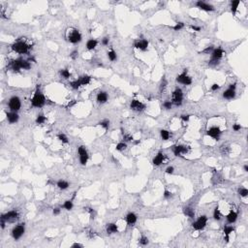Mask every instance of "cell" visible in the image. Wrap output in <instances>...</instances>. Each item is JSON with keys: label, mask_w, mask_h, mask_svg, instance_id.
<instances>
[{"label": "cell", "mask_w": 248, "mask_h": 248, "mask_svg": "<svg viewBox=\"0 0 248 248\" xmlns=\"http://www.w3.org/2000/svg\"><path fill=\"white\" fill-rule=\"evenodd\" d=\"M212 50V47H208V48H207L203 52H205V53H207V52H209V51H211Z\"/></svg>", "instance_id": "cell-51"}, {"label": "cell", "mask_w": 248, "mask_h": 248, "mask_svg": "<svg viewBox=\"0 0 248 248\" xmlns=\"http://www.w3.org/2000/svg\"><path fill=\"white\" fill-rule=\"evenodd\" d=\"M100 125H101V126H103L104 128H106V129H107V128L109 127V121H108V120L102 121V122H100Z\"/></svg>", "instance_id": "cell-44"}, {"label": "cell", "mask_w": 248, "mask_h": 248, "mask_svg": "<svg viewBox=\"0 0 248 248\" xmlns=\"http://www.w3.org/2000/svg\"><path fill=\"white\" fill-rule=\"evenodd\" d=\"M63 207H64L65 209H67V210H70V209H72V207H73V203H72L71 201H66V202L64 203V205H63Z\"/></svg>", "instance_id": "cell-30"}, {"label": "cell", "mask_w": 248, "mask_h": 248, "mask_svg": "<svg viewBox=\"0 0 248 248\" xmlns=\"http://www.w3.org/2000/svg\"><path fill=\"white\" fill-rule=\"evenodd\" d=\"M31 103H32V106L33 107H37V108H40V107H43L44 104L46 103V99L44 97V95L40 93V91H36L34 97L32 98L31 100Z\"/></svg>", "instance_id": "cell-1"}, {"label": "cell", "mask_w": 248, "mask_h": 248, "mask_svg": "<svg viewBox=\"0 0 248 248\" xmlns=\"http://www.w3.org/2000/svg\"><path fill=\"white\" fill-rule=\"evenodd\" d=\"M107 100H108V95L106 92H100L97 95V101L99 103H105L107 102Z\"/></svg>", "instance_id": "cell-21"}, {"label": "cell", "mask_w": 248, "mask_h": 248, "mask_svg": "<svg viewBox=\"0 0 248 248\" xmlns=\"http://www.w3.org/2000/svg\"><path fill=\"white\" fill-rule=\"evenodd\" d=\"M236 218H237V213L235 212V211H231V212L229 213V215L227 216V220L229 223H234V222H236Z\"/></svg>", "instance_id": "cell-20"}, {"label": "cell", "mask_w": 248, "mask_h": 248, "mask_svg": "<svg viewBox=\"0 0 248 248\" xmlns=\"http://www.w3.org/2000/svg\"><path fill=\"white\" fill-rule=\"evenodd\" d=\"M191 28H192V29H194V30H196V31H200V30H201V27H199V26H195V25H192V26H191Z\"/></svg>", "instance_id": "cell-48"}, {"label": "cell", "mask_w": 248, "mask_h": 248, "mask_svg": "<svg viewBox=\"0 0 248 248\" xmlns=\"http://www.w3.org/2000/svg\"><path fill=\"white\" fill-rule=\"evenodd\" d=\"M130 107H131L132 110L137 111V112H142V111L145 109V105L143 103H141L140 101H138V100H133V101L131 102Z\"/></svg>", "instance_id": "cell-12"}, {"label": "cell", "mask_w": 248, "mask_h": 248, "mask_svg": "<svg viewBox=\"0 0 248 248\" xmlns=\"http://www.w3.org/2000/svg\"><path fill=\"white\" fill-rule=\"evenodd\" d=\"M58 139L61 141V142H63V143H68V139H67V137L64 135V134H59L58 135Z\"/></svg>", "instance_id": "cell-37"}, {"label": "cell", "mask_w": 248, "mask_h": 248, "mask_svg": "<svg viewBox=\"0 0 248 248\" xmlns=\"http://www.w3.org/2000/svg\"><path fill=\"white\" fill-rule=\"evenodd\" d=\"M183 26H184V23H183V22H178V23H176V25H174L173 28H174L175 31H177V30H180L181 28H183Z\"/></svg>", "instance_id": "cell-36"}, {"label": "cell", "mask_w": 248, "mask_h": 248, "mask_svg": "<svg viewBox=\"0 0 248 248\" xmlns=\"http://www.w3.org/2000/svg\"><path fill=\"white\" fill-rule=\"evenodd\" d=\"M126 219H127V223H128L129 225H133V224H135L136 221H137V216H136V214H134V213H129V214L127 215Z\"/></svg>", "instance_id": "cell-19"}, {"label": "cell", "mask_w": 248, "mask_h": 248, "mask_svg": "<svg viewBox=\"0 0 248 248\" xmlns=\"http://www.w3.org/2000/svg\"><path fill=\"white\" fill-rule=\"evenodd\" d=\"M78 54H79V53H78V51H74V52H73V53L71 54V57L75 59V58H76V57L78 56Z\"/></svg>", "instance_id": "cell-49"}, {"label": "cell", "mask_w": 248, "mask_h": 248, "mask_svg": "<svg viewBox=\"0 0 248 248\" xmlns=\"http://www.w3.org/2000/svg\"><path fill=\"white\" fill-rule=\"evenodd\" d=\"M7 117H8V120H9L10 123H15L19 119V115L17 113H15V112H9V113H7Z\"/></svg>", "instance_id": "cell-18"}, {"label": "cell", "mask_w": 248, "mask_h": 248, "mask_svg": "<svg viewBox=\"0 0 248 248\" xmlns=\"http://www.w3.org/2000/svg\"><path fill=\"white\" fill-rule=\"evenodd\" d=\"M176 81H177L178 83H182V84H185V85H189V84H191V83H192V80H191V78H189L188 76H186V72L182 73V74H181V75H179V76H177Z\"/></svg>", "instance_id": "cell-9"}, {"label": "cell", "mask_w": 248, "mask_h": 248, "mask_svg": "<svg viewBox=\"0 0 248 248\" xmlns=\"http://www.w3.org/2000/svg\"><path fill=\"white\" fill-rule=\"evenodd\" d=\"M148 46V42L146 40H141V41H137L135 43V47L137 49H140V50H145Z\"/></svg>", "instance_id": "cell-16"}, {"label": "cell", "mask_w": 248, "mask_h": 248, "mask_svg": "<svg viewBox=\"0 0 248 248\" xmlns=\"http://www.w3.org/2000/svg\"><path fill=\"white\" fill-rule=\"evenodd\" d=\"M166 173H167V174H173V173H174V168H173V167H169V168H167Z\"/></svg>", "instance_id": "cell-45"}, {"label": "cell", "mask_w": 248, "mask_h": 248, "mask_svg": "<svg viewBox=\"0 0 248 248\" xmlns=\"http://www.w3.org/2000/svg\"><path fill=\"white\" fill-rule=\"evenodd\" d=\"M108 55H109V58H110L112 61H113V60H115V59H116V54H115V52H114L113 50L109 51Z\"/></svg>", "instance_id": "cell-33"}, {"label": "cell", "mask_w": 248, "mask_h": 248, "mask_svg": "<svg viewBox=\"0 0 248 248\" xmlns=\"http://www.w3.org/2000/svg\"><path fill=\"white\" fill-rule=\"evenodd\" d=\"M232 232H234V228L233 227H229V226H226V227L224 228V233H225V235L226 236H229Z\"/></svg>", "instance_id": "cell-35"}, {"label": "cell", "mask_w": 248, "mask_h": 248, "mask_svg": "<svg viewBox=\"0 0 248 248\" xmlns=\"http://www.w3.org/2000/svg\"><path fill=\"white\" fill-rule=\"evenodd\" d=\"M102 43H103V45H108L109 44V39L108 38H104Z\"/></svg>", "instance_id": "cell-52"}, {"label": "cell", "mask_w": 248, "mask_h": 248, "mask_svg": "<svg viewBox=\"0 0 248 248\" xmlns=\"http://www.w3.org/2000/svg\"><path fill=\"white\" fill-rule=\"evenodd\" d=\"M21 100L18 98V97H13L10 99V102H9V107L12 111H19L21 109Z\"/></svg>", "instance_id": "cell-5"}, {"label": "cell", "mask_w": 248, "mask_h": 248, "mask_svg": "<svg viewBox=\"0 0 248 248\" xmlns=\"http://www.w3.org/2000/svg\"><path fill=\"white\" fill-rule=\"evenodd\" d=\"M244 171H245V172H248V166L247 165L244 166Z\"/></svg>", "instance_id": "cell-58"}, {"label": "cell", "mask_w": 248, "mask_h": 248, "mask_svg": "<svg viewBox=\"0 0 248 248\" xmlns=\"http://www.w3.org/2000/svg\"><path fill=\"white\" fill-rule=\"evenodd\" d=\"M207 216H201L194 224H193V227L195 230H202V229H204V228L206 227V225H207Z\"/></svg>", "instance_id": "cell-3"}, {"label": "cell", "mask_w": 248, "mask_h": 248, "mask_svg": "<svg viewBox=\"0 0 248 248\" xmlns=\"http://www.w3.org/2000/svg\"><path fill=\"white\" fill-rule=\"evenodd\" d=\"M61 75L65 78V79H68L70 78V72L68 70H62L61 71Z\"/></svg>", "instance_id": "cell-39"}, {"label": "cell", "mask_w": 248, "mask_h": 248, "mask_svg": "<svg viewBox=\"0 0 248 248\" xmlns=\"http://www.w3.org/2000/svg\"><path fill=\"white\" fill-rule=\"evenodd\" d=\"M81 40H82V36H81V34H80V32L78 30H73L70 33V35H69V41L71 42V43L76 44V43H79Z\"/></svg>", "instance_id": "cell-7"}, {"label": "cell", "mask_w": 248, "mask_h": 248, "mask_svg": "<svg viewBox=\"0 0 248 248\" xmlns=\"http://www.w3.org/2000/svg\"><path fill=\"white\" fill-rule=\"evenodd\" d=\"M235 88H236V84L234 83V84H231L230 85V89H232V90H235Z\"/></svg>", "instance_id": "cell-56"}, {"label": "cell", "mask_w": 248, "mask_h": 248, "mask_svg": "<svg viewBox=\"0 0 248 248\" xmlns=\"http://www.w3.org/2000/svg\"><path fill=\"white\" fill-rule=\"evenodd\" d=\"M164 107H165V109H167V110L172 109V102H169V101L165 102V103H164Z\"/></svg>", "instance_id": "cell-43"}, {"label": "cell", "mask_w": 248, "mask_h": 248, "mask_svg": "<svg viewBox=\"0 0 248 248\" xmlns=\"http://www.w3.org/2000/svg\"><path fill=\"white\" fill-rule=\"evenodd\" d=\"M197 6H198L200 9L205 10V11H213V10H214V8H213L211 5L207 4V3L203 2V1H199V2H197Z\"/></svg>", "instance_id": "cell-14"}, {"label": "cell", "mask_w": 248, "mask_h": 248, "mask_svg": "<svg viewBox=\"0 0 248 248\" xmlns=\"http://www.w3.org/2000/svg\"><path fill=\"white\" fill-rule=\"evenodd\" d=\"M164 196H165V198H169V197H171V193H170L169 191H165Z\"/></svg>", "instance_id": "cell-54"}, {"label": "cell", "mask_w": 248, "mask_h": 248, "mask_svg": "<svg viewBox=\"0 0 248 248\" xmlns=\"http://www.w3.org/2000/svg\"><path fill=\"white\" fill-rule=\"evenodd\" d=\"M220 134H221V130L218 127H212V128H210L207 131V135L210 136V137H212V138H214L216 141L219 140V135Z\"/></svg>", "instance_id": "cell-10"}, {"label": "cell", "mask_w": 248, "mask_h": 248, "mask_svg": "<svg viewBox=\"0 0 248 248\" xmlns=\"http://www.w3.org/2000/svg\"><path fill=\"white\" fill-rule=\"evenodd\" d=\"M126 148V145L124 144V143H120V144H118V145H116V149L117 150H123V149H125Z\"/></svg>", "instance_id": "cell-42"}, {"label": "cell", "mask_w": 248, "mask_h": 248, "mask_svg": "<svg viewBox=\"0 0 248 248\" xmlns=\"http://www.w3.org/2000/svg\"><path fill=\"white\" fill-rule=\"evenodd\" d=\"M29 48L30 47L26 43H24V42H18L16 44H14L13 47H12V49L15 51L19 52V53H26Z\"/></svg>", "instance_id": "cell-2"}, {"label": "cell", "mask_w": 248, "mask_h": 248, "mask_svg": "<svg viewBox=\"0 0 248 248\" xmlns=\"http://www.w3.org/2000/svg\"><path fill=\"white\" fill-rule=\"evenodd\" d=\"M239 194H240L242 197H246L248 194V190L247 189H245V188H241V189H239Z\"/></svg>", "instance_id": "cell-40"}, {"label": "cell", "mask_w": 248, "mask_h": 248, "mask_svg": "<svg viewBox=\"0 0 248 248\" xmlns=\"http://www.w3.org/2000/svg\"><path fill=\"white\" fill-rule=\"evenodd\" d=\"M45 120H46V117H45L44 115H39V116L37 117V119H36V122L38 124H42L45 122Z\"/></svg>", "instance_id": "cell-38"}, {"label": "cell", "mask_w": 248, "mask_h": 248, "mask_svg": "<svg viewBox=\"0 0 248 248\" xmlns=\"http://www.w3.org/2000/svg\"><path fill=\"white\" fill-rule=\"evenodd\" d=\"M140 243H141L142 245H146V244L148 243V239H147L145 236H142L141 239H140Z\"/></svg>", "instance_id": "cell-41"}, {"label": "cell", "mask_w": 248, "mask_h": 248, "mask_svg": "<svg viewBox=\"0 0 248 248\" xmlns=\"http://www.w3.org/2000/svg\"><path fill=\"white\" fill-rule=\"evenodd\" d=\"M23 233H24V226H23V224L22 225H19V226H17L13 230V233H12L13 234V237L15 239H19L21 236L23 235Z\"/></svg>", "instance_id": "cell-8"}, {"label": "cell", "mask_w": 248, "mask_h": 248, "mask_svg": "<svg viewBox=\"0 0 248 248\" xmlns=\"http://www.w3.org/2000/svg\"><path fill=\"white\" fill-rule=\"evenodd\" d=\"M72 247H83V245H82V244L75 243V244H73V245H72Z\"/></svg>", "instance_id": "cell-55"}, {"label": "cell", "mask_w": 248, "mask_h": 248, "mask_svg": "<svg viewBox=\"0 0 248 248\" xmlns=\"http://www.w3.org/2000/svg\"><path fill=\"white\" fill-rule=\"evenodd\" d=\"M71 85H72V87L74 88V89H78L81 85H82V83L80 82V80L79 81H76V82H73V83H71Z\"/></svg>", "instance_id": "cell-34"}, {"label": "cell", "mask_w": 248, "mask_h": 248, "mask_svg": "<svg viewBox=\"0 0 248 248\" xmlns=\"http://www.w3.org/2000/svg\"><path fill=\"white\" fill-rule=\"evenodd\" d=\"M125 139H126V141H131V140H133V138H131V137H129V136H126Z\"/></svg>", "instance_id": "cell-57"}, {"label": "cell", "mask_w": 248, "mask_h": 248, "mask_svg": "<svg viewBox=\"0 0 248 248\" xmlns=\"http://www.w3.org/2000/svg\"><path fill=\"white\" fill-rule=\"evenodd\" d=\"M240 125H238V124H235L234 126H233V129L235 130V131H238V130H240Z\"/></svg>", "instance_id": "cell-46"}, {"label": "cell", "mask_w": 248, "mask_h": 248, "mask_svg": "<svg viewBox=\"0 0 248 248\" xmlns=\"http://www.w3.org/2000/svg\"><path fill=\"white\" fill-rule=\"evenodd\" d=\"M97 46V41L96 40H89V41L87 42V44H86V47H87V49L88 50H93V49H95V47Z\"/></svg>", "instance_id": "cell-25"}, {"label": "cell", "mask_w": 248, "mask_h": 248, "mask_svg": "<svg viewBox=\"0 0 248 248\" xmlns=\"http://www.w3.org/2000/svg\"><path fill=\"white\" fill-rule=\"evenodd\" d=\"M223 96L226 98V99H233L235 97V90H232V89H228L226 90L224 93H223Z\"/></svg>", "instance_id": "cell-22"}, {"label": "cell", "mask_w": 248, "mask_h": 248, "mask_svg": "<svg viewBox=\"0 0 248 248\" xmlns=\"http://www.w3.org/2000/svg\"><path fill=\"white\" fill-rule=\"evenodd\" d=\"M20 60V64H21V68H23V69H29L30 68V64L29 62L25 61V60H22V59H19Z\"/></svg>", "instance_id": "cell-28"}, {"label": "cell", "mask_w": 248, "mask_h": 248, "mask_svg": "<svg viewBox=\"0 0 248 248\" xmlns=\"http://www.w3.org/2000/svg\"><path fill=\"white\" fill-rule=\"evenodd\" d=\"M161 137L163 138V140H169V138H170V133L168 132V131H166V130H162L161 131Z\"/></svg>", "instance_id": "cell-31"}, {"label": "cell", "mask_w": 248, "mask_h": 248, "mask_svg": "<svg viewBox=\"0 0 248 248\" xmlns=\"http://www.w3.org/2000/svg\"><path fill=\"white\" fill-rule=\"evenodd\" d=\"M57 186L60 188V189H66L69 184H68V182H66V181H64V180H59L58 182H57Z\"/></svg>", "instance_id": "cell-29"}, {"label": "cell", "mask_w": 248, "mask_h": 248, "mask_svg": "<svg viewBox=\"0 0 248 248\" xmlns=\"http://www.w3.org/2000/svg\"><path fill=\"white\" fill-rule=\"evenodd\" d=\"M18 216H19L18 212L15 211V210H13V211H10V212H8V213L2 215V218H1V219H3V220H8V221H14V220H17V219H18Z\"/></svg>", "instance_id": "cell-11"}, {"label": "cell", "mask_w": 248, "mask_h": 248, "mask_svg": "<svg viewBox=\"0 0 248 248\" xmlns=\"http://www.w3.org/2000/svg\"><path fill=\"white\" fill-rule=\"evenodd\" d=\"M186 152H187V148L183 145H177L174 147V153L175 156H178L181 153H186Z\"/></svg>", "instance_id": "cell-15"}, {"label": "cell", "mask_w": 248, "mask_h": 248, "mask_svg": "<svg viewBox=\"0 0 248 248\" xmlns=\"http://www.w3.org/2000/svg\"><path fill=\"white\" fill-rule=\"evenodd\" d=\"M163 160H164V154L160 152V153H158V154L156 155V157L153 159V164L156 166L161 165V164L163 163Z\"/></svg>", "instance_id": "cell-17"}, {"label": "cell", "mask_w": 248, "mask_h": 248, "mask_svg": "<svg viewBox=\"0 0 248 248\" xmlns=\"http://www.w3.org/2000/svg\"><path fill=\"white\" fill-rule=\"evenodd\" d=\"M218 88H219V85H218V84H216V83H215V84H213V85L211 86V90H213V91H214V90H217Z\"/></svg>", "instance_id": "cell-47"}, {"label": "cell", "mask_w": 248, "mask_h": 248, "mask_svg": "<svg viewBox=\"0 0 248 248\" xmlns=\"http://www.w3.org/2000/svg\"><path fill=\"white\" fill-rule=\"evenodd\" d=\"M181 118H182L184 121H188V120H189V116H188V115H182Z\"/></svg>", "instance_id": "cell-53"}, {"label": "cell", "mask_w": 248, "mask_h": 248, "mask_svg": "<svg viewBox=\"0 0 248 248\" xmlns=\"http://www.w3.org/2000/svg\"><path fill=\"white\" fill-rule=\"evenodd\" d=\"M223 50H221V49H216V50H213V52H212V55H211V59H213V60H216V61H218L222 56H223Z\"/></svg>", "instance_id": "cell-13"}, {"label": "cell", "mask_w": 248, "mask_h": 248, "mask_svg": "<svg viewBox=\"0 0 248 248\" xmlns=\"http://www.w3.org/2000/svg\"><path fill=\"white\" fill-rule=\"evenodd\" d=\"M90 77H88V76H83L82 77L81 79H80V82L82 83V85H86V84H88V83H90Z\"/></svg>", "instance_id": "cell-27"}, {"label": "cell", "mask_w": 248, "mask_h": 248, "mask_svg": "<svg viewBox=\"0 0 248 248\" xmlns=\"http://www.w3.org/2000/svg\"><path fill=\"white\" fill-rule=\"evenodd\" d=\"M79 154H80L81 164L82 165H85L86 162H87V159H88V155H87V152H86L84 146H80L79 147Z\"/></svg>", "instance_id": "cell-6"}, {"label": "cell", "mask_w": 248, "mask_h": 248, "mask_svg": "<svg viewBox=\"0 0 248 248\" xmlns=\"http://www.w3.org/2000/svg\"><path fill=\"white\" fill-rule=\"evenodd\" d=\"M239 5V0H236V1H232V12L235 15L236 13V9Z\"/></svg>", "instance_id": "cell-26"}, {"label": "cell", "mask_w": 248, "mask_h": 248, "mask_svg": "<svg viewBox=\"0 0 248 248\" xmlns=\"http://www.w3.org/2000/svg\"><path fill=\"white\" fill-rule=\"evenodd\" d=\"M182 97H183V94H182L181 89L176 88L173 93V102L175 105H180L182 101Z\"/></svg>", "instance_id": "cell-4"}, {"label": "cell", "mask_w": 248, "mask_h": 248, "mask_svg": "<svg viewBox=\"0 0 248 248\" xmlns=\"http://www.w3.org/2000/svg\"><path fill=\"white\" fill-rule=\"evenodd\" d=\"M107 232L109 234H112V233H116L117 232V226L115 224H109L108 225V228H107Z\"/></svg>", "instance_id": "cell-24"}, {"label": "cell", "mask_w": 248, "mask_h": 248, "mask_svg": "<svg viewBox=\"0 0 248 248\" xmlns=\"http://www.w3.org/2000/svg\"><path fill=\"white\" fill-rule=\"evenodd\" d=\"M183 212H184L185 215H187V216L190 217V218H194V216H195L194 210H193L192 208H190V207H184V208H183Z\"/></svg>", "instance_id": "cell-23"}, {"label": "cell", "mask_w": 248, "mask_h": 248, "mask_svg": "<svg viewBox=\"0 0 248 248\" xmlns=\"http://www.w3.org/2000/svg\"><path fill=\"white\" fill-rule=\"evenodd\" d=\"M213 217H214V219H215V220H220V219H221V215H220V212H219L218 207H216V208H215V210H214V214H213Z\"/></svg>", "instance_id": "cell-32"}, {"label": "cell", "mask_w": 248, "mask_h": 248, "mask_svg": "<svg viewBox=\"0 0 248 248\" xmlns=\"http://www.w3.org/2000/svg\"><path fill=\"white\" fill-rule=\"evenodd\" d=\"M59 212H60V209H59V208H54V209H53V214H54V215L59 214Z\"/></svg>", "instance_id": "cell-50"}]
</instances>
